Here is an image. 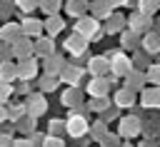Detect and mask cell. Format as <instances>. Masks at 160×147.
<instances>
[{
  "label": "cell",
  "mask_w": 160,
  "mask_h": 147,
  "mask_svg": "<svg viewBox=\"0 0 160 147\" xmlns=\"http://www.w3.org/2000/svg\"><path fill=\"white\" fill-rule=\"evenodd\" d=\"M45 110H48V102H45V97H40V95H30V100L25 102V115H28L30 120L40 117Z\"/></svg>",
  "instance_id": "obj_1"
},
{
  "label": "cell",
  "mask_w": 160,
  "mask_h": 147,
  "mask_svg": "<svg viewBox=\"0 0 160 147\" xmlns=\"http://www.w3.org/2000/svg\"><path fill=\"white\" fill-rule=\"evenodd\" d=\"M75 35H80L82 40H90V37H98L100 32H98V20H92V17H82V20H78V32Z\"/></svg>",
  "instance_id": "obj_2"
},
{
  "label": "cell",
  "mask_w": 160,
  "mask_h": 147,
  "mask_svg": "<svg viewBox=\"0 0 160 147\" xmlns=\"http://www.w3.org/2000/svg\"><path fill=\"white\" fill-rule=\"evenodd\" d=\"M108 62H110V72H115V75H130V72H132V70H130L132 62H130L125 55H120V52H115L112 60H108Z\"/></svg>",
  "instance_id": "obj_3"
},
{
  "label": "cell",
  "mask_w": 160,
  "mask_h": 147,
  "mask_svg": "<svg viewBox=\"0 0 160 147\" xmlns=\"http://www.w3.org/2000/svg\"><path fill=\"white\" fill-rule=\"evenodd\" d=\"M65 127H68V132H70L72 137H80V135L88 132V122L82 120V115H72V117L65 122Z\"/></svg>",
  "instance_id": "obj_4"
},
{
  "label": "cell",
  "mask_w": 160,
  "mask_h": 147,
  "mask_svg": "<svg viewBox=\"0 0 160 147\" xmlns=\"http://www.w3.org/2000/svg\"><path fill=\"white\" fill-rule=\"evenodd\" d=\"M88 70L92 72V77H105L110 72V62H108V57H92Z\"/></svg>",
  "instance_id": "obj_5"
},
{
  "label": "cell",
  "mask_w": 160,
  "mask_h": 147,
  "mask_svg": "<svg viewBox=\"0 0 160 147\" xmlns=\"http://www.w3.org/2000/svg\"><path fill=\"white\" fill-rule=\"evenodd\" d=\"M108 87H110V82L105 80V77H92V82H90V95L98 100V97H105V92H108Z\"/></svg>",
  "instance_id": "obj_6"
},
{
  "label": "cell",
  "mask_w": 160,
  "mask_h": 147,
  "mask_svg": "<svg viewBox=\"0 0 160 147\" xmlns=\"http://www.w3.org/2000/svg\"><path fill=\"white\" fill-rule=\"evenodd\" d=\"M120 132H122L125 137L138 135V132H140V120H138V117H125V120L120 122Z\"/></svg>",
  "instance_id": "obj_7"
},
{
  "label": "cell",
  "mask_w": 160,
  "mask_h": 147,
  "mask_svg": "<svg viewBox=\"0 0 160 147\" xmlns=\"http://www.w3.org/2000/svg\"><path fill=\"white\" fill-rule=\"evenodd\" d=\"M65 47H68L72 55H82V52H85V47H88V40H82L80 35H72V37H68Z\"/></svg>",
  "instance_id": "obj_8"
},
{
  "label": "cell",
  "mask_w": 160,
  "mask_h": 147,
  "mask_svg": "<svg viewBox=\"0 0 160 147\" xmlns=\"http://www.w3.org/2000/svg\"><path fill=\"white\" fill-rule=\"evenodd\" d=\"M12 45H15V47H12V55H18V57H22V60H28V57H30V52H32V45H30L25 37H18Z\"/></svg>",
  "instance_id": "obj_9"
},
{
  "label": "cell",
  "mask_w": 160,
  "mask_h": 147,
  "mask_svg": "<svg viewBox=\"0 0 160 147\" xmlns=\"http://www.w3.org/2000/svg\"><path fill=\"white\" fill-rule=\"evenodd\" d=\"M35 72H38V65H35V60H22L20 62V67H18V77H22V80H30V77H35Z\"/></svg>",
  "instance_id": "obj_10"
},
{
  "label": "cell",
  "mask_w": 160,
  "mask_h": 147,
  "mask_svg": "<svg viewBox=\"0 0 160 147\" xmlns=\"http://www.w3.org/2000/svg\"><path fill=\"white\" fill-rule=\"evenodd\" d=\"M20 32H25V35H40V32H42V22H38V20L28 17V20L20 25Z\"/></svg>",
  "instance_id": "obj_11"
},
{
  "label": "cell",
  "mask_w": 160,
  "mask_h": 147,
  "mask_svg": "<svg viewBox=\"0 0 160 147\" xmlns=\"http://www.w3.org/2000/svg\"><path fill=\"white\" fill-rule=\"evenodd\" d=\"M18 37H20V27H18V25H5V27H0V40L15 42Z\"/></svg>",
  "instance_id": "obj_12"
},
{
  "label": "cell",
  "mask_w": 160,
  "mask_h": 147,
  "mask_svg": "<svg viewBox=\"0 0 160 147\" xmlns=\"http://www.w3.org/2000/svg\"><path fill=\"white\" fill-rule=\"evenodd\" d=\"M0 77H2L0 82H8V85H10V80L18 77V67L10 65V62H2V65H0Z\"/></svg>",
  "instance_id": "obj_13"
},
{
  "label": "cell",
  "mask_w": 160,
  "mask_h": 147,
  "mask_svg": "<svg viewBox=\"0 0 160 147\" xmlns=\"http://www.w3.org/2000/svg\"><path fill=\"white\" fill-rule=\"evenodd\" d=\"M42 27H48V32L50 35H58V32H62V27H65V22L55 15V17H48V22L42 25Z\"/></svg>",
  "instance_id": "obj_14"
},
{
  "label": "cell",
  "mask_w": 160,
  "mask_h": 147,
  "mask_svg": "<svg viewBox=\"0 0 160 147\" xmlns=\"http://www.w3.org/2000/svg\"><path fill=\"white\" fill-rule=\"evenodd\" d=\"M90 7H92V12H95V17H105V15L112 12V10H110V7H112L110 2H92ZM95 17H92V20H95Z\"/></svg>",
  "instance_id": "obj_15"
},
{
  "label": "cell",
  "mask_w": 160,
  "mask_h": 147,
  "mask_svg": "<svg viewBox=\"0 0 160 147\" xmlns=\"http://www.w3.org/2000/svg\"><path fill=\"white\" fill-rule=\"evenodd\" d=\"M130 25H132V30H135V32H140V30H142V25H150V20H148V15L135 12V15L130 17Z\"/></svg>",
  "instance_id": "obj_16"
},
{
  "label": "cell",
  "mask_w": 160,
  "mask_h": 147,
  "mask_svg": "<svg viewBox=\"0 0 160 147\" xmlns=\"http://www.w3.org/2000/svg\"><path fill=\"white\" fill-rule=\"evenodd\" d=\"M115 102H118V105H125V107H128V105H132V92H130V90H125V87H122V90H118Z\"/></svg>",
  "instance_id": "obj_17"
},
{
  "label": "cell",
  "mask_w": 160,
  "mask_h": 147,
  "mask_svg": "<svg viewBox=\"0 0 160 147\" xmlns=\"http://www.w3.org/2000/svg\"><path fill=\"white\" fill-rule=\"evenodd\" d=\"M35 50H38L42 57H50V55H52V42H50V40H38Z\"/></svg>",
  "instance_id": "obj_18"
},
{
  "label": "cell",
  "mask_w": 160,
  "mask_h": 147,
  "mask_svg": "<svg viewBox=\"0 0 160 147\" xmlns=\"http://www.w3.org/2000/svg\"><path fill=\"white\" fill-rule=\"evenodd\" d=\"M145 50L148 52H158L160 50V37L158 35H148L145 37Z\"/></svg>",
  "instance_id": "obj_19"
},
{
  "label": "cell",
  "mask_w": 160,
  "mask_h": 147,
  "mask_svg": "<svg viewBox=\"0 0 160 147\" xmlns=\"http://www.w3.org/2000/svg\"><path fill=\"white\" fill-rule=\"evenodd\" d=\"M85 7H88L85 2H68V12H70V15H80V17H82Z\"/></svg>",
  "instance_id": "obj_20"
},
{
  "label": "cell",
  "mask_w": 160,
  "mask_h": 147,
  "mask_svg": "<svg viewBox=\"0 0 160 147\" xmlns=\"http://www.w3.org/2000/svg\"><path fill=\"white\" fill-rule=\"evenodd\" d=\"M142 82H145V77H142L140 72H130V75H128V87H132V85H142ZM128 87H125V90H128Z\"/></svg>",
  "instance_id": "obj_21"
},
{
  "label": "cell",
  "mask_w": 160,
  "mask_h": 147,
  "mask_svg": "<svg viewBox=\"0 0 160 147\" xmlns=\"http://www.w3.org/2000/svg\"><path fill=\"white\" fill-rule=\"evenodd\" d=\"M92 137H95V140H102V137H105V122L98 120V122L92 125Z\"/></svg>",
  "instance_id": "obj_22"
},
{
  "label": "cell",
  "mask_w": 160,
  "mask_h": 147,
  "mask_svg": "<svg viewBox=\"0 0 160 147\" xmlns=\"http://www.w3.org/2000/svg\"><path fill=\"white\" fill-rule=\"evenodd\" d=\"M62 100H65V105H72V102L80 100V92H78V90H68V92L62 95Z\"/></svg>",
  "instance_id": "obj_23"
},
{
  "label": "cell",
  "mask_w": 160,
  "mask_h": 147,
  "mask_svg": "<svg viewBox=\"0 0 160 147\" xmlns=\"http://www.w3.org/2000/svg\"><path fill=\"white\" fill-rule=\"evenodd\" d=\"M90 110H98V112L108 110V100H105V97H98V100H92V102H90Z\"/></svg>",
  "instance_id": "obj_24"
},
{
  "label": "cell",
  "mask_w": 160,
  "mask_h": 147,
  "mask_svg": "<svg viewBox=\"0 0 160 147\" xmlns=\"http://www.w3.org/2000/svg\"><path fill=\"white\" fill-rule=\"evenodd\" d=\"M40 7H42V10H45V12L50 15V17H55V12H58V7H60V2H42Z\"/></svg>",
  "instance_id": "obj_25"
},
{
  "label": "cell",
  "mask_w": 160,
  "mask_h": 147,
  "mask_svg": "<svg viewBox=\"0 0 160 147\" xmlns=\"http://www.w3.org/2000/svg\"><path fill=\"white\" fill-rule=\"evenodd\" d=\"M10 95H12V87H10L8 82H0V102H5Z\"/></svg>",
  "instance_id": "obj_26"
},
{
  "label": "cell",
  "mask_w": 160,
  "mask_h": 147,
  "mask_svg": "<svg viewBox=\"0 0 160 147\" xmlns=\"http://www.w3.org/2000/svg\"><path fill=\"white\" fill-rule=\"evenodd\" d=\"M110 32H118V30H122V17H118V15H112V20H110V27H108Z\"/></svg>",
  "instance_id": "obj_27"
},
{
  "label": "cell",
  "mask_w": 160,
  "mask_h": 147,
  "mask_svg": "<svg viewBox=\"0 0 160 147\" xmlns=\"http://www.w3.org/2000/svg\"><path fill=\"white\" fill-rule=\"evenodd\" d=\"M62 127H65V122H62V120H52V122H50V135L55 137V135H58Z\"/></svg>",
  "instance_id": "obj_28"
},
{
  "label": "cell",
  "mask_w": 160,
  "mask_h": 147,
  "mask_svg": "<svg viewBox=\"0 0 160 147\" xmlns=\"http://www.w3.org/2000/svg\"><path fill=\"white\" fill-rule=\"evenodd\" d=\"M45 147H65V145H62V140H58V137H48V140H45Z\"/></svg>",
  "instance_id": "obj_29"
},
{
  "label": "cell",
  "mask_w": 160,
  "mask_h": 147,
  "mask_svg": "<svg viewBox=\"0 0 160 147\" xmlns=\"http://www.w3.org/2000/svg\"><path fill=\"white\" fill-rule=\"evenodd\" d=\"M18 7H20L22 12H30V10H35V7H38V2H18Z\"/></svg>",
  "instance_id": "obj_30"
},
{
  "label": "cell",
  "mask_w": 160,
  "mask_h": 147,
  "mask_svg": "<svg viewBox=\"0 0 160 147\" xmlns=\"http://www.w3.org/2000/svg\"><path fill=\"white\" fill-rule=\"evenodd\" d=\"M140 7H142V15H148V12H152L155 7H160V5H158V2H142Z\"/></svg>",
  "instance_id": "obj_31"
},
{
  "label": "cell",
  "mask_w": 160,
  "mask_h": 147,
  "mask_svg": "<svg viewBox=\"0 0 160 147\" xmlns=\"http://www.w3.org/2000/svg\"><path fill=\"white\" fill-rule=\"evenodd\" d=\"M150 80H152V82H158V85H160V65H155V67H152V70H150Z\"/></svg>",
  "instance_id": "obj_32"
},
{
  "label": "cell",
  "mask_w": 160,
  "mask_h": 147,
  "mask_svg": "<svg viewBox=\"0 0 160 147\" xmlns=\"http://www.w3.org/2000/svg\"><path fill=\"white\" fill-rule=\"evenodd\" d=\"M18 127H20V130H25V132H32V120L28 117L25 122H18Z\"/></svg>",
  "instance_id": "obj_33"
},
{
  "label": "cell",
  "mask_w": 160,
  "mask_h": 147,
  "mask_svg": "<svg viewBox=\"0 0 160 147\" xmlns=\"http://www.w3.org/2000/svg\"><path fill=\"white\" fill-rule=\"evenodd\" d=\"M12 147H32L30 140H22V142H12Z\"/></svg>",
  "instance_id": "obj_34"
},
{
  "label": "cell",
  "mask_w": 160,
  "mask_h": 147,
  "mask_svg": "<svg viewBox=\"0 0 160 147\" xmlns=\"http://www.w3.org/2000/svg\"><path fill=\"white\" fill-rule=\"evenodd\" d=\"M12 142H10V137H5V135H0V147H10Z\"/></svg>",
  "instance_id": "obj_35"
},
{
  "label": "cell",
  "mask_w": 160,
  "mask_h": 147,
  "mask_svg": "<svg viewBox=\"0 0 160 147\" xmlns=\"http://www.w3.org/2000/svg\"><path fill=\"white\" fill-rule=\"evenodd\" d=\"M5 117H8V110H2V107H0V122H2Z\"/></svg>",
  "instance_id": "obj_36"
}]
</instances>
